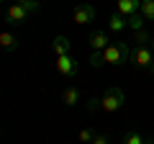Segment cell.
Listing matches in <instances>:
<instances>
[{
	"instance_id": "1",
	"label": "cell",
	"mask_w": 154,
	"mask_h": 144,
	"mask_svg": "<svg viewBox=\"0 0 154 144\" xmlns=\"http://www.w3.org/2000/svg\"><path fill=\"white\" fill-rule=\"evenodd\" d=\"M131 59V44L128 41H113V44H108L103 49V62H108V64H123V62Z\"/></svg>"
},
{
	"instance_id": "2",
	"label": "cell",
	"mask_w": 154,
	"mask_h": 144,
	"mask_svg": "<svg viewBox=\"0 0 154 144\" xmlns=\"http://www.w3.org/2000/svg\"><path fill=\"white\" fill-rule=\"evenodd\" d=\"M126 103V95H123L121 88H108L105 90V95L100 98V111L105 113H116V111H121V105Z\"/></svg>"
},
{
	"instance_id": "3",
	"label": "cell",
	"mask_w": 154,
	"mask_h": 144,
	"mask_svg": "<svg viewBox=\"0 0 154 144\" xmlns=\"http://www.w3.org/2000/svg\"><path fill=\"white\" fill-rule=\"evenodd\" d=\"M72 21L77 26H85V23H93L95 21V8L90 3H77L75 11H72Z\"/></svg>"
},
{
	"instance_id": "4",
	"label": "cell",
	"mask_w": 154,
	"mask_h": 144,
	"mask_svg": "<svg viewBox=\"0 0 154 144\" xmlns=\"http://www.w3.org/2000/svg\"><path fill=\"white\" fill-rule=\"evenodd\" d=\"M57 72H59L62 77H77V70H80V64H77V59L75 57H69V54H64V57H57Z\"/></svg>"
},
{
	"instance_id": "5",
	"label": "cell",
	"mask_w": 154,
	"mask_h": 144,
	"mask_svg": "<svg viewBox=\"0 0 154 144\" xmlns=\"http://www.w3.org/2000/svg\"><path fill=\"white\" fill-rule=\"evenodd\" d=\"M28 16H31V13H28L23 5H18V3H11L8 11H5V21L11 23V26H21V23H26Z\"/></svg>"
},
{
	"instance_id": "6",
	"label": "cell",
	"mask_w": 154,
	"mask_h": 144,
	"mask_svg": "<svg viewBox=\"0 0 154 144\" xmlns=\"http://www.w3.org/2000/svg\"><path fill=\"white\" fill-rule=\"evenodd\" d=\"M139 8H141V0H116V11L121 13V16H134V13H139Z\"/></svg>"
},
{
	"instance_id": "7",
	"label": "cell",
	"mask_w": 154,
	"mask_h": 144,
	"mask_svg": "<svg viewBox=\"0 0 154 144\" xmlns=\"http://www.w3.org/2000/svg\"><path fill=\"white\" fill-rule=\"evenodd\" d=\"M126 28H128V23H126V16H121L118 11L108 16V31H113V33H123Z\"/></svg>"
},
{
	"instance_id": "8",
	"label": "cell",
	"mask_w": 154,
	"mask_h": 144,
	"mask_svg": "<svg viewBox=\"0 0 154 144\" xmlns=\"http://www.w3.org/2000/svg\"><path fill=\"white\" fill-rule=\"evenodd\" d=\"M88 44H90L93 52H103L105 46H108V31H93L90 39H88Z\"/></svg>"
},
{
	"instance_id": "9",
	"label": "cell",
	"mask_w": 154,
	"mask_h": 144,
	"mask_svg": "<svg viewBox=\"0 0 154 144\" xmlns=\"http://www.w3.org/2000/svg\"><path fill=\"white\" fill-rule=\"evenodd\" d=\"M69 49H72V41L67 39V36H54V41H51V52H54L57 57H64V54H69Z\"/></svg>"
},
{
	"instance_id": "10",
	"label": "cell",
	"mask_w": 154,
	"mask_h": 144,
	"mask_svg": "<svg viewBox=\"0 0 154 144\" xmlns=\"http://www.w3.org/2000/svg\"><path fill=\"white\" fill-rule=\"evenodd\" d=\"M0 49L5 52H16L18 49V36L11 31H0Z\"/></svg>"
},
{
	"instance_id": "11",
	"label": "cell",
	"mask_w": 154,
	"mask_h": 144,
	"mask_svg": "<svg viewBox=\"0 0 154 144\" xmlns=\"http://www.w3.org/2000/svg\"><path fill=\"white\" fill-rule=\"evenodd\" d=\"M80 100H82V93H80V88H72V85H69V88L62 93V103L69 105V108H72V105H77Z\"/></svg>"
},
{
	"instance_id": "12",
	"label": "cell",
	"mask_w": 154,
	"mask_h": 144,
	"mask_svg": "<svg viewBox=\"0 0 154 144\" xmlns=\"http://www.w3.org/2000/svg\"><path fill=\"white\" fill-rule=\"evenodd\" d=\"M123 144H154L152 136H144L141 131H128L123 136Z\"/></svg>"
},
{
	"instance_id": "13",
	"label": "cell",
	"mask_w": 154,
	"mask_h": 144,
	"mask_svg": "<svg viewBox=\"0 0 154 144\" xmlns=\"http://www.w3.org/2000/svg\"><path fill=\"white\" fill-rule=\"evenodd\" d=\"M139 13L144 16V21H154V0H141Z\"/></svg>"
},
{
	"instance_id": "14",
	"label": "cell",
	"mask_w": 154,
	"mask_h": 144,
	"mask_svg": "<svg viewBox=\"0 0 154 144\" xmlns=\"http://www.w3.org/2000/svg\"><path fill=\"white\" fill-rule=\"evenodd\" d=\"M152 44V36H149V31H134V46H149Z\"/></svg>"
},
{
	"instance_id": "15",
	"label": "cell",
	"mask_w": 154,
	"mask_h": 144,
	"mask_svg": "<svg viewBox=\"0 0 154 144\" xmlns=\"http://www.w3.org/2000/svg\"><path fill=\"white\" fill-rule=\"evenodd\" d=\"M126 23H128L131 31H141V28H144V16H141V13H134V16L126 18Z\"/></svg>"
},
{
	"instance_id": "16",
	"label": "cell",
	"mask_w": 154,
	"mask_h": 144,
	"mask_svg": "<svg viewBox=\"0 0 154 144\" xmlns=\"http://www.w3.org/2000/svg\"><path fill=\"white\" fill-rule=\"evenodd\" d=\"M13 3L23 5V8H26L28 13H36V11H38V3H36V0H13Z\"/></svg>"
},
{
	"instance_id": "17",
	"label": "cell",
	"mask_w": 154,
	"mask_h": 144,
	"mask_svg": "<svg viewBox=\"0 0 154 144\" xmlns=\"http://www.w3.org/2000/svg\"><path fill=\"white\" fill-rule=\"evenodd\" d=\"M90 64L98 70V67H103V52H90Z\"/></svg>"
},
{
	"instance_id": "18",
	"label": "cell",
	"mask_w": 154,
	"mask_h": 144,
	"mask_svg": "<svg viewBox=\"0 0 154 144\" xmlns=\"http://www.w3.org/2000/svg\"><path fill=\"white\" fill-rule=\"evenodd\" d=\"M93 136H95V131H93V129H82L77 139H80L82 144H90V142H93Z\"/></svg>"
},
{
	"instance_id": "19",
	"label": "cell",
	"mask_w": 154,
	"mask_h": 144,
	"mask_svg": "<svg viewBox=\"0 0 154 144\" xmlns=\"http://www.w3.org/2000/svg\"><path fill=\"white\" fill-rule=\"evenodd\" d=\"M90 144H110V139L105 136V134H95V136H93V142H90Z\"/></svg>"
},
{
	"instance_id": "20",
	"label": "cell",
	"mask_w": 154,
	"mask_h": 144,
	"mask_svg": "<svg viewBox=\"0 0 154 144\" xmlns=\"http://www.w3.org/2000/svg\"><path fill=\"white\" fill-rule=\"evenodd\" d=\"M88 108L90 111H100V98H88Z\"/></svg>"
},
{
	"instance_id": "21",
	"label": "cell",
	"mask_w": 154,
	"mask_h": 144,
	"mask_svg": "<svg viewBox=\"0 0 154 144\" xmlns=\"http://www.w3.org/2000/svg\"><path fill=\"white\" fill-rule=\"evenodd\" d=\"M152 52H154V36H152Z\"/></svg>"
},
{
	"instance_id": "22",
	"label": "cell",
	"mask_w": 154,
	"mask_h": 144,
	"mask_svg": "<svg viewBox=\"0 0 154 144\" xmlns=\"http://www.w3.org/2000/svg\"><path fill=\"white\" fill-rule=\"evenodd\" d=\"M0 3H3V0H0Z\"/></svg>"
}]
</instances>
